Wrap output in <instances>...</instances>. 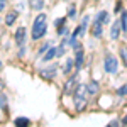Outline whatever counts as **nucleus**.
<instances>
[{
	"label": "nucleus",
	"instance_id": "f257e3e1",
	"mask_svg": "<svg viewBox=\"0 0 127 127\" xmlns=\"http://www.w3.org/2000/svg\"><path fill=\"white\" fill-rule=\"evenodd\" d=\"M48 29V17L46 14H39L36 19H34V26H32V39H41Z\"/></svg>",
	"mask_w": 127,
	"mask_h": 127
},
{
	"label": "nucleus",
	"instance_id": "f03ea898",
	"mask_svg": "<svg viewBox=\"0 0 127 127\" xmlns=\"http://www.w3.org/2000/svg\"><path fill=\"white\" fill-rule=\"evenodd\" d=\"M87 93H88V90L85 85H76V88H75V107H76V112H81L85 108Z\"/></svg>",
	"mask_w": 127,
	"mask_h": 127
},
{
	"label": "nucleus",
	"instance_id": "7ed1b4c3",
	"mask_svg": "<svg viewBox=\"0 0 127 127\" xmlns=\"http://www.w3.org/2000/svg\"><path fill=\"white\" fill-rule=\"evenodd\" d=\"M103 66H105V71H107V73H117V69H119L117 58H114L112 54H108L107 58H105V63H103Z\"/></svg>",
	"mask_w": 127,
	"mask_h": 127
},
{
	"label": "nucleus",
	"instance_id": "20e7f679",
	"mask_svg": "<svg viewBox=\"0 0 127 127\" xmlns=\"http://www.w3.org/2000/svg\"><path fill=\"white\" fill-rule=\"evenodd\" d=\"M56 69H58V66L54 64V66H49V68H42L39 71V75H41V78H44V80H53L54 76H56Z\"/></svg>",
	"mask_w": 127,
	"mask_h": 127
},
{
	"label": "nucleus",
	"instance_id": "39448f33",
	"mask_svg": "<svg viewBox=\"0 0 127 127\" xmlns=\"http://www.w3.org/2000/svg\"><path fill=\"white\" fill-rule=\"evenodd\" d=\"M15 44L20 46V48L26 44V29L24 27H19V29L15 31Z\"/></svg>",
	"mask_w": 127,
	"mask_h": 127
},
{
	"label": "nucleus",
	"instance_id": "423d86ee",
	"mask_svg": "<svg viewBox=\"0 0 127 127\" xmlns=\"http://www.w3.org/2000/svg\"><path fill=\"white\" fill-rule=\"evenodd\" d=\"M75 88H76V76H71V78L64 83V93H75Z\"/></svg>",
	"mask_w": 127,
	"mask_h": 127
},
{
	"label": "nucleus",
	"instance_id": "0eeeda50",
	"mask_svg": "<svg viewBox=\"0 0 127 127\" xmlns=\"http://www.w3.org/2000/svg\"><path fill=\"white\" fill-rule=\"evenodd\" d=\"M58 56H59V49H56V48H49L48 51H46V54L42 56V61H51V59L58 58Z\"/></svg>",
	"mask_w": 127,
	"mask_h": 127
},
{
	"label": "nucleus",
	"instance_id": "6e6552de",
	"mask_svg": "<svg viewBox=\"0 0 127 127\" xmlns=\"http://www.w3.org/2000/svg\"><path fill=\"white\" fill-rule=\"evenodd\" d=\"M120 29H122V26H120V22H114L112 24V29H110V39H119V36H120Z\"/></svg>",
	"mask_w": 127,
	"mask_h": 127
},
{
	"label": "nucleus",
	"instance_id": "1a4fd4ad",
	"mask_svg": "<svg viewBox=\"0 0 127 127\" xmlns=\"http://www.w3.org/2000/svg\"><path fill=\"white\" fill-rule=\"evenodd\" d=\"M102 32H103V29H102V22L95 20V22H93V26H92V34H93L95 37H100V36H102Z\"/></svg>",
	"mask_w": 127,
	"mask_h": 127
},
{
	"label": "nucleus",
	"instance_id": "9d476101",
	"mask_svg": "<svg viewBox=\"0 0 127 127\" xmlns=\"http://www.w3.org/2000/svg\"><path fill=\"white\" fill-rule=\"evenodd\" d=\"M42 7H44V0H29V9L42 10Z\"/></svg>",
	"mask_w": 127,
	"mask_h": 127
},
{
	"label": "nucleus",
	"instance_id": "9b49d317",
	"mask_svg": "<svg viewBox=\"0 0 127 127\" xmlns=\"http://www.w3.org/2000/svg\"><path fill=\"white\" fill-rule=\"evenodd\" d=\"M73 66H75V59H73V58H68V59H66V63H64L63 73H64V75H69V71L73 69Z\"/></svg>",
	"mask_w": 127,
	"mask_h": 127
},
{
	"label": "nucleus",
	"instance_id": "f8f14e48",
	"mask_svg": "<svg viewBox=\"0 0 127 127\" xmlns=\"http://www.w3.org/2000/svg\"><path fill=\"white\" fill-rule=\"evenodd\" d=\"M87 90H88L90 95H97L98 93V83L97 81H90V83L87 85Z\"/></svg>",
	"mask_w": 127,
	"mask_h": 127
},
{
	"label": "nucleus",
	"instance_id": "ddd939ff",
	"mask_svg": "<svg viewBox=\"0 0 127 127\" xmlns=\"http://www.w3.org/2000/svg\"><path fill=\"white\" fill-rule=\"evenodd\" d=\"M95 20H98V22H102V24H105V22H108V12L107 10H100L97 14V19Z\"/></svg>",
	"mask_w": 127,
	"mask_h": 127
},
{
	"label": "nucleus",
	"instance_id": "4468645a",
	"mask_svg": "<svg viewBox=\"0 0 127 127\" xmlns=\"http://www.w3.org/2000/svg\"><path fill=\"white\" fill-rule=\"evenodd\" d=\"M14 124L19 126V127H26V126H29V124H31V120L27 117H17L15 120H14Z\"/></svg>",
	"mask_w": 127,
	"mask_h": 127
},
{
	"label": "nucleus",
	"instance_id": "2eb2a0df",
	"mask_svg": "<svg viewBox=\"0 0 127 127\" xmlns=\"http://www.w3.org/2000/svg\"><path fill=\"white\" fill-rule=\"evenodd\" d=\"M120 26H122V31L127 32V10H124L120 14Z\"/></svg>",
	"mask_w": 127,
	"mask_h": 127
},
{
	"label": "nucleus",
	"instance_id": "dca6fc26",
	"mask_svg": "<svg viewBox=\"0 0 127 127\" xmlns=\"http://www.w3.org/2000/svg\"><path fill=\"white\" fill-rule=\"evenodd\" d=\"M15 19H17V12H10V14H7V17H5V24L7 26H12L15 22Z\"/></svg>",
	"mask_w": 127,
	"mask_h": 127
},
{
	"label": "nucleus",
	"instance_id": "f3484780",
	"mask_svg": "<svg viewBox=\"0 0 127 127\" xmlns=\"http://www.w3.org/2000/svg\"><path fill=\"white\" fill-rule=\"evenodd\" d=\"M119 53H120V58H122V63H124V66H127V46H122Z\"/></svg>",
	"mask_w": 127,
	"mask_h": 127
},
{
	"label": "nucleus",
	"instance_id": "a211bd4d",
	"mask_svg": "<svg viewBox=\"0 0 127 127\" xmlns=\"http://www.w3.org/2000/svg\"><path fill=\"white\" fill-rule=\"evenodd\" d=\"M117 95L119 97H124V95H127V85H124V87H120L117 90Z\"/></svg>",
	"mask_w": 127,
	"mask_h": 127
},
{
	"label": "nucleus",
	"instance_id": "6ab92c4d",
	"mask_svg": "<svg viewBox=\"0 0 127 127\" xmlns=\"http://www.w3.org/2000/svg\"><path fill=\"white\" fill-rule=\"evenodd\" d=\"M75 14H76V9H75V5H71V7L68 9V17H69V19H73Z\"/></svg>",
	"mask_w": 127,
	"mask_h": 127
},
{
	"label": "nucleus",
	"instance_id": "aec40b11",
	"mask_svg": "<svg viewBox=\"0 0 127 127\" xmlns=\"http://www.w3.org/2000/svg\"><path fill=\"white\" fill-rule=\"evenodd\" d=\"M5 105H7V98H5V95H2V93H0V107L5 108Z\"/></svg>",
	"mask_w": 127,
	"mask_h": 127
},
{
	"label": "nucleus",
	"instance_id": "412c9836",
	"mask_svg": "<svg viewBox=\"0 0 127 127\" xmlns=\"http://www.w3.org/2000/svg\"><path fill=\"white\" fill-rule=\"evenodd\" d=\"M64 20H66V17H63V19H58L56 22H54V26H56V29H58V27H61V26L64 24Z\"/></svg>",
	"mask_w": 127,
	"mask_h": 127
},
{
	"label": "nucleus",
	"instance_id": "4be33fe9",
	"mask_svg": "<svg viewBox=\"0 0 127 127\" xmlns=\"http://www.w3.org/2000/svg\"><path fill=\"white\" fill-rule=\"evenodd\" d=\"M49 48H51V46H49V42H46V44H44V46H42V48L39 49V53H41V54H42V53H46V51H48Z\"/></svg>",
	"mask_w": 127,
	"mask_h": 127
},
{
	"label": "nucleus",
	"instance_id": "5701e85b",
	"mask_svg": "<svg viewBox=\"0 0 127 127\" xmlns=\"http://www.w3.org/2000/svg\"><path fill=\"white\" fill-rule=\"evenodd\" d=\"M7 7V0H0V12Z\"/></svg>",
	"mask_w": 127,
	"mask_h": 127
},
{
	"label": "nucleus",
	"instance_id": "b1692460",
	"mask_svg": "<svg viewBox=\"0 0 127 127\" xmlns=\"http://www.w3.org/2000/svg\"><path fill=\"white\" fill-rule=\"evenodd\" d=\"M120 9H122V2L119 0V2H117V5H115V12H120Z\"/></svg>",
	"mask_w": 127,
	"mask_h": 127
},
{
	"label": "nucleus",
	"instance_id": "393cba45",
	"mask_svg": "<svg viewBox=\"0 0 127 127\" xmlns=\"http://www.w3.org/2000/svg\"><path fill=\"white\" fill-rule=\"evenodd\" d=\"M119 124H120L119 120H112V122H110L108 126H110V127H119Z\"/></svg>",
	"mask_w": 127,
	"mask_h": 127
},
{
	"label": "nucleus",
	"instance_id": "a878e982",
	"mask_svg": "<svg viewBox=\"0 0 127 127\" xmlns=\"http://www.w3.org/2000/svg\"><path fill=\"white\" fill-rule=\"evenodd\" d=\"M122 124H124V126H127V115L124 117V120H122Z\"/></svg>",
	"mask_w": 127,
	"mask_h": 127
},
{
	"label": "nucleus",
	"instance_id": "bb28decb",
	"mask_svg": "<svg viewBox=\"0 0 127 127\" xmlns=\"http://www.w3.org/2000/svg\"><path fill=\"white\" fill-rule=\"evenodd\" d=\"M0 68H2V61H0Z\"/></svg>",
	"mask_w": 127,
	"mask_h": 127
}]
</instances>
